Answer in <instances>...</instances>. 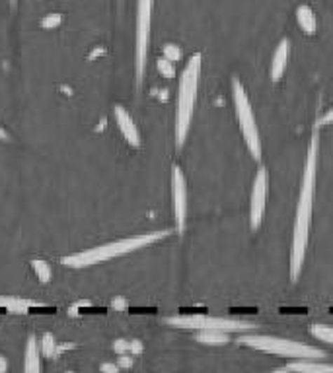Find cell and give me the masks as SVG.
<instances>
[{"label":"cell","instance_id":"cell-32","mask_svg":"<svg viewBox=\"0 0 333 373\" xmlns=\"http://www.w3.org/2000/svg\"><path fill=\"white\" fill-rule=\"evenodd\" d=\"M16 4H18V0H10V6H12V8H16Z\"/></svg>","mask_w":333,"mask_h":373},{"label":"cell","instance_id":"cell-12","mask_svg":"<svg viewBox=\"0 0 333 373\" xmlns=\"http://www.w3.org/2000/svg\"><path fill=\"white\" fill-rule=\"evenodd\" d=\"M24 373H41V350L35 335H29L24 356Z\"/></svg>","mask_w":333,"mask_h":373},{"label":"cell","instance_id":"cell-3","mask_svg":"<svg viewBox=\"0 0 333 373\" xmlns=\"http://www.w3.org/2000/svg\"><path fill=\"white\" fill-rule=\"evenodd\" d=\"M201 52H195L185 64L179 87H177V105H175V146L182 150L185 139L189 134L193 111L197 104V92H199V78H201Z\"/></svg>","mask_w":333,"mask_h":373},{"label":"cell","instance_id":"cell-28","mask_svg":"<svg viewBox=\"0 0 333 373\" xmlns=\"http://www.w3.org/2000/svg\"><path fill=\"white\" fill-rule=\"evenodd\" d=\"M8 372V362H6V358L0 356V373H6Z\"/></svg>","mask_w":333,"mask_h":373},{"label":"cell","instance_id":"cell-31","mask_svg":"<svg viewBox=\"0 0 333 373\" xmlns=\"http://www.w3.org/2000/svg\"><path fill=\"white\" fill-rule=\"evenodd\" d=\"M273 373H290L289 370H287V367H283V370H275V372Z\"/></svg>","mask_w":333,"mask_h":373},{"label":"cell","instance_id":"cell-25","mask_svg":"<svg viewBox=\"0 0 333 373\" xmlns=\"http://www.w3.org/2000/svg\"><path fill=\"white\" fill-rule=\"evenodd\" d=\"M332 122H333V107H332V109H327V111H325L324 117H322V119L318 121V125H320V127H324V125H332Z\"/></svg>","mask_w":333,"mask_h":373},{"label":"cell","instance_id":"cell-9","mask_svg":"<svg viewBox=\"0 0 333 373\" xmlns=\"http://www.w3.org/2000/svg\"><path fill=\"white\" fill-rule=\"evenodd\" d=\"M172 200H174L175 230L182 235L187 226V181L179 165L172 167Z\"/></svg>","mask_w":333,"mask_h":373},{"label":"cell","instance_id":"cell-29","mask_svg":"<svg viewBox=\"0 0 333 373\" xmlns=\"http://www.w3.org/2000/svg\"><path fill=\"white\" fill-rule=\"evenodd\" d=\"M0 140H2V142H8L10 140V134L6 132V130H4V127H2V125H0Z\"/></svg>","mask_w":333,"mask_h":373},{"label":"cell","instance_id":"cell-2","mask_svg":"<svg viewBox=\"0 0 333 373\" xmlns=\"http://www.w3.org/2000/svg\"><path fill=\"white\" fill-rule=\"evenodd\" d=\"M168 235L170 232L164 230V232H149V234H139L132 235V237H125V239H117V241H109V244L97 245V247H92L86 251L67 255V257H62V265L69 269H88V267H94V265H100L105 260L117 259L123 255L144 249L149 245L166 239Z\"/></svg>","mask_w":333,"mask_h":373},{"label":"cell","instance_id":"cell-14","mask_svg":"<svg viewBox=\"0 0 333 373\" xmlns=\"http://www.w3.org/2000/svg\"><path fill=\"white\" fill-rule=\"evenodd\" d=\"M287 370L294 373H333V365L320 364L314 360H297V362H290Z\"/></svg>","mask_w":333,"mask_h":373},{"label":"cell","instance_id":"cell-21","mask_svg":"<svg viewBox=\"0 0 333 373\" xmlns=\"http://www.w3.org/2000/svg\"><path fill=\"white\" fill-rule=\"evenodd\" d=\"M164 59L170 62H177L182 59V49L174 43L164 45Z\"/></svg>","mask_w":333,"mask_h":373},{"label":"cell","instance_id":"cell-26","mask_svg":"<svg viewBox=\"0 0 333 373\" xmlns=\"http://www.w3.org/2000/svg\"><path fill=\"white\" fill-rule=\"evenodd\" d=\"M117 365H119V367H131L132 358L129 356V354H121V356H119V362H117Z\"/></svg>","mask_w":333,"mask_h":373},{"label":"cell","instance_id":"cell-16","mask_svg":"<svg viewBox=\"0 0 333 373\" xmlns=\"http://www.w3.org/2000/svg\"><path fill=\"white\" fill-rule=\"evenodd\" d=\"M32 270L35 272V276H37V280L39 282H43V284H47V282H51V267H49V262L47 260H41V259H34L32 260Z\"/></svg>","mask_w":333,"mask_h":373},{"label":"cell","instance_id":"cell-4","mask_svg":"<svg viewBox=\"0 0 333 373\" xmlns=\"http://www.w3.org/2000/svg\"><path fill=\"white\" fill-rule=\"evenodd\" d=\"M238 342L242 346L255 348L263 352H271L279 356L298 358V360H315V358H324L325 352L320 348L308 346L302 342L290 339H280V337H269V335H242Z\"/></svg>","mask_w":333,"mask_h":373},{"label":"cell","instance_id":"cell-11","mask_svg":"<svg viewBox=\"0 0 333 373\" xmlns=\"http://www.w3.org/2000/svg\"><path fill=\"white\" fill-rule=\"evenodd\" d=\"M289 57H290V41L289 39H280V43L277 45V49L273 52L271 70H269L273 82H279V80L283 78V74H285V70H287Z\"/></svg>","mask_w":333,"mask_h":373},{"label":"cell","instance_id":"cell-10","mask_svg":"<svg viewBox=\"0 0 333 373\" xmlns=\"http://www.w3.org/2000/svg\"><path fill=\"white\" fill-rule=\"evenodd\" d=\"M114 115H115V122H117V127L121 130L123 139L127 140V144L132 148H140L139 129H137V125L132 121L131 113H129L125 107H121V105H115Z\"/></svg>","mask_w":333,"mask_h":373},{"label":"cell","instance_id":"cell-13","mask_svg":"<svg viewBox=\"0 0 333 373\" xmlns=\"http://www.w3.org/2000/svg\"><path fill=\"white\" fill-rule=\"evenodd\" d=\"M297 22L300 29L306 35H315L318 34V17L315 12L308 4H300L297 8Z\"/></svg>","mask_w":333,"mask_h":373},{"label":"cell","instance_id":"cell-5","mask_svg":"<svg viewBox=\"0 0 333 373\" xmlns=\"http://www.w3.org/2000/svg\"><path fill=\"white\" fill-rule=\"evenodd\" d=\"M232 97H234V109H236V119L242 130V136L245 140V146L250 150V154L255 162L261 160V139H259V130L255 125L254 111L250 105V97L245 94L244 86L240 84V80H232Z\"/></svg>","mask_w":333,"mask_h":373},{"label":"cell","instance_id":"cell-24","mask_svg":"<svg viewBox=\"0 0 333 373\" xmlns=\"http://www.w3.org/2000/svg\"><path fill=\"white\" fill-rule=\"evenodd\" d=\"M100 370H102V373H119L121 367H119L117 364H109V362H105V364H102Z\"/></svg>","mask_w":333,"mask_h":373},{"label":"cell","instance_id":"cell-33","mask_svg":"<svg viewBox=\"0 0 333 373\" xmlns=\"http://www.w3.org/2000/svg\"><path fill=\"white\" fill-rule=\"evenodd\" d=\"M67 373H72V372H67Z\"/></svg>","mask_w":333,"mask_h":373},{"label":"cell","instance_id":"cell-27","mask_svg":"<svg viewBox=\"0 0 333 373\" xmlns=\"http://www.w3.org/2000/svg\"><path fill=\"white\" fill-rule=\"evenodd\" d=\"M140 352H142V342L131 340V354H140Z\"/></svg>","mask_w":333,"mask_h":373},{"label":"cell","instance_id":"cell-15","mask_svg":"<svg viewBox=\"0 0 333 373\" xmlns=\"http://www.w3.org/2000/svg\"><path fill=\"white\" fill-rule=\"evenodd\" d=\"M195 340L201 342V344H207V346H220V344L230 342L228 332H224V330H197Z\"/></svg>","mask_w":333,"mask_h":373},{"label":"cell","instance_id":"cell-23","mask_svg":"<svg viewBox=\"0 0 333 373\" xmlns=\"http://www.w3.org/2000/svg\"><path fill=\"white\" fill-rule=\"evenodd\" d=\"M114 350L119 354V356H121V354H127V352H131V342H129V340H123V339L115 340Z\"/></svg>","mask_w":333,"mask_h":373},{"label":"cell","instance_id":"cell-30","mask_svg":"<svg viewBox=\"0 0 333 373\" xmlns=\"http://www.w3.org/2000/svg\"><path fill=\"white\" fill-rule=\"evenodd\" d=\"M125 305H127V304H125V302H123V300H115V302H114V307H115V309H123V307H125Z\"/></svg>","mask_w":333,"mask_h":373},{"label":"cell","instance_id":"cell-17","mask_svg":"<svg viewBox=\"0 0 333 373\" xmlns=\"http://www.w3.org/2000/svg\"><path fill=\"white\" fill-rule=\"evenodd\" d=\"M310 332L314 335L315 339L322 340V342L333 344V327H329V325H312Z\"/></svg>","mask_w":333,"mask_h":373},{"label":"cell","instance_id":"cell-22","mask_svg":"<svg viewBox=\"0 0 333 373\" xmlns=\"http://www.w3.org/2000/svg\"><path fill=\"white\" fill-rule=\"evenodd\" d=\"M61 22H62L61 14H49V16H45L43 20H41V26H43L45 29H53V27L59 26Z\"/></svg>","mask_w":333,"mask_h":373},{"label":"cell","instance_id":"cell-1","mask_svg":"<svg viewBox=\"0 0 333 373\" xmlns=\"http://www.w3.org/2000/svg\"><path fill=\"white\" fill-rule=\"evenodd\" d=\"M318 154H320V140L318 134L312 136L306 152V164L302 171L300 195H298L297 216H294V232H292V249H290V280L297 282L302 274V267L306 260L308 239H310V224H312V210H314L315 177H318Z\"/></svg>","mask_w":333,"mask_h":373},{"label":"cell","instance_id":"cell-19","mask_svg":"<svg viewBox=\"0 0 333 373\" xmlns=\"http://www.w3.org/2000/svg\"><path fill=\"white\" fill-rule=\"evenodd\" d=\"M27 302L24 300H14V297H0V307H6L12 313H24L27 309Z\"/></svg>","mask_w":333,"mask_h":373},{"label":"cell","instance_id":"cell-6","mask_svg":"<svg viewBox=\"0 0 333 373\" xmlns=\"http://www.w3.org/2000/svg\"><path fill=\"white\" fill-rule=\"evenodd\" d=\"M168 325L177 329L189 330H224V332H245L257 329L254 323L226 319V317H210V315H175L168 317Z\"/></svg>","mask_w":333,"mask_h":373},{"label":"cell","instance_id":"cell-18","mask_svg":"<svg viewBox=\"0 0 333 373\" xmlns=\"http://www.w3.org/2000/svg\"><path fill=\"white\" fill-rule=\"evenodd\" d=\"M39 350H41V354L45 358H53L57 354V342H55V337L51 332H45L43 339L39 342Z\"/></svg>","mask_w":333,"mask_h":373},{"label":"cell","instance_id":"cell-7","mask_svg":"<svg viewBox=\"0 0 333 373\" xmlns=\"http://www.w3.org/2000/svg\"><path fill=\"white\" fill-rule=\"evenodd\" d=\"M152 4L154 0H137V47H135V72L137 84H142L147 72V59L150 47V24H152Z\"/></svg>","mask_w":333,"mask_h":373},{"label":"cell","instance_id":"cell-20","mask_svg":"<svg viewBox=\"0 0 333 373\" xmlns=\"http://www.w3.org/2000/svg\"><path fill=\"white\" fill-rule=\"evenodd\" d=\"M156 69H158V72H160V74L164 76V78H174V76H175L174 62L166 61L164 57H162V59H160V61L156 62Z\"/></svg>","mask_w":333,"mask_h":373},{"label":"cell","instance_id":"cell-8","mask_svg":"<svg viewBox=\"0 0 333 373\" xmlns=\"http://www.w3.org/2000/svg\"><path fill=\"white\" fill-rule=\"evenodd\" d=\"M267 192H269V175L265 167H259L255 174L254 185H252V197H250V226L252 230H259L267 206Z\"/></svg>","mask_w":333,"mask_h":373}]
</instances>
